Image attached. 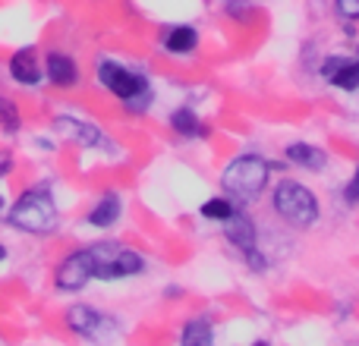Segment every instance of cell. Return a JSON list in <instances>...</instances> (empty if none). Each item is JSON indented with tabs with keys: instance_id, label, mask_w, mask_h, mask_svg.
<instances>
[{
	"instance_id": "obj_1",
	"label": "cell",
	"mask_w": 359,
	"mask_h": 346,
	"mask_svg": "<svg viewBox=\"0 0 359 346\" xmlns=\"http://www.w3.org/2000/svg\"><path fill=\"white\" fill-rule=\"evenodd\" d=\"M10 227L22 233H50L57 227V205L48 186H35L19 195V202L10 208Z\"/></svg>"
},
{
	"instance_id": "obj_2",
	"label": "cell",
	"mask_w": 359,
	"mask_h": 346,
	"mask_svg": "<svg viewBox=\"0 0 359 346\" xmlns=\"http://www.w3.org/2000/svg\"><path fill=\"white\" fill-rule=\"evenodd\" d=\"M98 82L111 95H117L133 113H142L151 101V85H149V79H145V73L123 67V63L101 60L98 63Z\"/></svg>"
},
{
	"instance_id": "obj_3",
	"label": "cell",
	"mask_w": 359,
	"mask_h": 346,
	"mask_svg": "<svg viewBox=\"0 0 359 346\" xmlns=\"http://www.w3.org/2000/svg\"><path fill=\"white\" fill-rule=\"evenodd\" d=\"M271 205L280 221H287L290 227H299V230L312 227V223L318 221V214H322V205H318L316 192H312L309 186L297 183V179H280V183L274 186Z\"/></svg>"
},
{
	"instance_id": "obj_4",
	"label": "cell",
	"mask_w": 359,
	"mask_h": 346,
	"mask_svg": "<svg viewBox=\"0 0 359 346\" xmlns=\"http://www.w3.org/2000/svg\"><path fill=\"white\" fill-rule=\"evenodd\" d=\"M271 177V164L259 155H240L224 167L221 173V189L224 195L240 198V202H252L262 189L268 186Z\"/></svg>"
},
{
	"instance_id": "obj_5",
	"label": "cell",
	"mask_w": 359,
	"mask_h": 346,
	"mask_svg": "<svg viewBox=\"0 0 359 346\" xmlns=\"http://www.w3.org/2000/svg\"><path fill=\"white\" fill-rule=\"evenodd\" d=\"M95 265V280H123L145 271V258L123 242H95L88 246Z\"/></svg>"
},
{
	"instance_id": "obj_6",
	"label": "cell",
	"mask_w": 359,
	"mask_h": 346,
	"mask_svg": "<svg viewBox=\"0 0 359 346\" xmlns=\"http://www.w3.org/2000/svg\"><path fill=\"white\" fill-rule=\"evenodd\" d=\"M88 280H95V265H92V252L88 249H79V252L67 255L57 268L54 284L67 293H79L82 286H88Z\"/></svg>"
},
{
	"instance_id": "obj_7",
	"label": "cell",
	"mask_w": 359,
	"mask_h": 346,
	"mask_svg": "<svg viewBox=\"0 0 359 346\" xmlns=\"http://www.w3.org/2000/svg\"><path fill=\"white\" fill-rule=\"evenodd\" d=\"M67 328L73 331V334L79 337H104V328L111 318L101 315L98 309H92V305H73V309H67Z\"/></svg>"
},
{
	"instance_id": "obj_8",
	"label": "cell",
	"mask_w": 359,
	"mask_h": 346,
	"mask_svg": "<svg viewBox=\"0 0 359 346\" xmlns=\"http://www.w3.org/2000/svg\"><path fill=\"white\" fill-rule=\"evenodd\" d=\"M54 130L60 132L63 139H69V142H79V145H86V148H101V145H104V132H101L98 126H92L88 120L57 117L54 120Z\"/></svg>"
},
{
	"instance_id": "obj_9",
	"label": "cell",
	"mask_w": 359,
	"mask_h": 346,
	"mask_svg": "<svg viewBox=\"0 0 359 346\" xmlns=\"http://www.w3.org/2000/svg\"><path fill=\"white\" fill-rule=\"evenodd\" d=\"M41 67H38V54L35 48H22L16 50V54L10 57V79L16 82V85H38L41 82Z\"/></svg>"
},
{
	"instance_id": "obj_10",
	"label": "cell",
	"mask_w": 359,
	"mask_h": 346,
	"mask_svg": "<svg viewBox=\"0 0 359 346\" xmlns=\"http://www.w3.org/2000/svg\"><path fill=\"white\" fill-rule=\"evenodd\" d=\"M44 73L48 79L54 82L57 88H73L79 82V67L69 54H60V50H50L48 54V63H44Z\"/></svg>"
},
{
	"instance_id": "obj_11",
	"label": "cell",
	"mask_w": 359,
	"mask_h": 346,
	"mask_svg": "<svg viewBox=\"0 0 359 346\" xmlns=\"http://www.w3.org/2000/svg\"><path fill=\"white\" fill-rule=\"evenodd\" d=\"M224 236L230 240V246H236L240 252H249V249L259 246V230L249 221L246 214H233L224 221Z\"/></svg>"
},
{
	"instance_id": "obj_12",
	"label": "cell",
	"mask_w": 359,
	"mask_h": 346,
	"mask_svg": "<svg viewBox=\"0 0 359 346\" xmlns=\"http://www.w3.org/2000/svg\"><path fill=\"white\" fill-rule=\"evenodd\" d=\"M287 161L297 164V167L318 173V170H325V164H328V151L318 148V145H309V142H293V145H287Z\"/></svg>"
},
{
	"instance_id": "obj_13",
	"label": "cell",
	"mask_w": 359,
	"mask_h": 346,
	"mask_svg": "<svg viewBox=\"0 0 359 346\" xmlns=\"http://www.w3.org/2000/svg\"><path fill=\"white\" fill-rule=\"evenodd\" d=\"M120 214H123V202H120L117 192H104V195L95 202V208L88 211V223L98 230L104 227H114V223L120 221Z\"/></svg>"
},
{
	"instance_id": "obj_14",
	"label": "cell",
	"mask_w": 359,
	"mask_h": 346,
	"mask_svg": "<svg viewBox=\"0 0 359 346\" xmlns=\"http://www.w3.org/2000/svg\"><path fill=\"white\" fill-rule=\"evenodd\" d=\"M161 48H164V54H170V57H186L198 48V32L192 29V25H174V29L161 38Z\"/></svg>"
},
{
	"instance_id": "obj_15",
	"label": "cell",
	"mask_w": 359,
	"mask_h": 346,
	"mask_svg": "<svg viewBox=\"0 0 359 346\" xmlns=\"http://www.w3.org/2000/svg\"><path fill=\"white\" fill-rule=\"evenodd\" d=\"M170 130L180 132L183 139H198V136H208V130H205V123L198 120V113L192 111V107H177L174 113H170Z\"/></svg>"
},
{
	"instance_id": "obj_16",
	"label": "cell",
	"mask_w": 359,
	"mask_h": 346,
	"mask_svg": "<svg viewBox=\"0 0 359 346\" xmlns=\"http://www.w3.org/2000/svg\"><path fill=\"white\" fill-rule=\"evenodd\" d=\"M180 340L186 346H205L215 340V334H211V321L208 318H189V321L183 324V331H180Z\"/></svg>"
},
{
	"instance_id": "obj_17",
	"label": "cell",
	"mask_w": 359,
	"mask_h": 346,
	"mask_svg": "<svg viewBox=\"0 0 359 346\" xmlns=\"http://www.w3.org/2000/svg\"><path fill=\"white\" fill-rule=\"evenodd\" d=\"M236 214V205L230 195H215L202 205V217L205 221H227V217Z\"/></svg>"
},
{
	"instance_id": "obj_18",
	"label": "cell",
	"mask_w": 359,
	"mask_h": 346,
	"mask_svg": "<svg viewBox=\"0 0 359 346\" xmlns=\"http://www.w3.org/2000/svg\"><path fill=\"white\" fill-rule=\"evenodd\" d=\"M0 126H4V132H16L19 126V111H16V104L13 101H6V98H0Z\"/></svg>"
},
{
	"instance_id": "obj_19",
	"label": "cell",
	"mask_w": 359,
	"mask_h": 346,
	"mask_svg": "<svg viewBox=\"0 0 359 346\" xmlns=\"http://www.w3.org/2000/svg\"><path fill=\"white\" fill-rule=\"evenodd\" d=\"M334 10L341 13V19L356 22V19H359V0H334Z\"/></svg>"
},
{
	"instance_id": "obj_20",
	"label": "cell",
	"mask_w": 359,
	"mask_h": 346,
	"mask_svg": "<svg viewBox=\"0 0 359 346\" xmlns=\"http://www.w3.org/2000/svg\"><path fill=\"white\" fill-rule=\"evenodd\" d=\"M344 198H347V205H359V167H356L353 177H350L347 189H344Z\"/></svg>"
},
{
	"instance_id": "obj_21",
	"label": "cell",
	"mask_w": 359,
	"mask_h": 346,
	"mask_svg": "<svg viewBox=\"0 0 359 346\" xmlns=\"http://www.w3.org/2000/svg\"><path fill=\"white\" fill-rule=\"evenodd\" d=\"M10 167H13V158H10V155H0V177H6V173H10Z\"/></svg>"
},
{
	"instance_id": "obj_22",
	"label": "cell",
	"mask_w": 359,
	"mask_h": 346,
	"mask_svg": "<svg viewBox=\"0 0 359 346\" xmlns=\"http://www.w3.org/2000/svg\"><path fill=\"white\" fill-rule=\"evenodd\" d=\"M4 258H6V249H4V246H0V261H4Z\"/></svg>"
},
{
	"instance_id": "obj_23",
	"label": "cell",
	"mask_w": 359,
	"mask_h": 346,
	"mask_svg": "<svg viewBox=\"0 0 359 346\" xmlns=\"http://www.w3.org/2000/svg\"><path fill=\"white\" fill-rule=\"evenodd\" d=\"M0 208H4V195H0Z\"/></svg>"
}]
</instances>
